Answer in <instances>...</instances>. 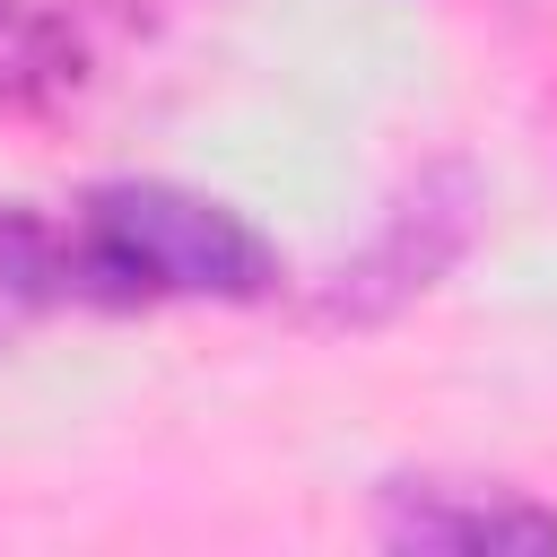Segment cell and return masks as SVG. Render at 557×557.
Returning a JSON list of instances; mask_svg holds the SVG:
<instances>
[{"label": "cell", "mask_w": 557, "mask_h": 557, "mask_svg": "<svg viewBox=\"0 0 557 557\" xmlns=\"http://www.w3.org/2000/svg\"><path fill=\"white\" fill-rule=\"evenodd\" d=\"M70 305H261L278 296V244L191 183H96L61 218Z\"/></svg>", "instance_id": "6da1fadb"}, {"label": "cell", "mask_w": 557, "mask_h": 557, "mask_svg": "<svg viewBox=\"0 0 557 557\" xmlns=\"http://www.w3.org/2000/svg\"><path fill=\"white\" fill-rule=\"evenodd\" d=\"M479 226H487V183H479V165L470 157H426L400 191H392V209H383V226L331 270V287H322V322H392L409 296H426L470 244H479Z\"/></svg>", "instance_id": "7a4b0ae2"}, {"label": "cell", "mask_w": 557, "mask_h": 557, "mask_svg": "<svg viewBox=\"0 0 557 557\" xmlns=\"http://www.w3.org/2000/svg\"><path fill=\"white\" fill-rule=\"evenodd\" d=\"M374 540L400 557H496V548H557V505L505 479L400 470L374 487Z\"/></svg>", "instance_id": "3957f363"}, {"label": "cell", "mask_w": 557, "mask_h": 557, "mask_svg": "<svg viewBox=\"0 0 557 557\" xmlns=\"http://www.w3.org/2000/svg\"><path fill=\"white\" fill-rule=\"evenodd\" d=\"M87 87V44L35 0H0V122L52 113Z\"/></svg>", "instance_id": "277c9868"}, {"label": "cell", "mask_w": 557, "mask_h": 557, "mask_svg": "<svg viewBox=\"0 0 557 557\" xmlns=\"http://www.w3.org/2000/svg\"><path fill=\"white\" fill-rule=\"evenodd\" d=\"M70 305V261H61V218L26 209V200H0V357Z\"/></svg>", "instance_id": "5b68a950"}]
</instances>
